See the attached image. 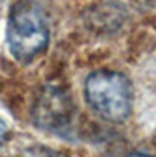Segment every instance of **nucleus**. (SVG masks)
<instances>
[{
	"label": "nucleus",
	"instance_id": "obj_1",
	"mask_svg": "<svg viewBox=\"0 0 156 157\" xmlns=\"http://www.w3.org/2000/svg\"><path fill=\"white\" fill-rule=\"evenodd\" d=\"M49 42L44 9L35 2H18L7 19V47L18 61L28 63L42 54Z\"/></svg>",
	"mask_w": 156,
	"mask_h": 157
},
{
	"label": "nucleus",
	"instance_id": "obj_2",
	"mask_svg": "<svg viewBox=\"0 0 156 157\" xmlns=\"http://www.w3.org/2000/svg\"><path fill=\"white\" fill-rule=\"evenodd\" d=\"M84 96L89 107L111 122H123L132 112V82L121 72L89 73L84 82Z\"/></svg>",
	"mask_w": 156,
	"mask_h": 157
},
{
	"label": "nucleus",
	"instance_id": "obj_3",
	"mask_svg": "<svg viewBox=\"0 0 156 157\" xmlns=\"http://www.w3.org/2000/svg\"><path fill=\"white\" fill-rule=\"evenodd\" d=\"M34 117L37 124L44 129H61L70 117L68 98L56 89H47L37 101Z\"/></svg>",
	"mask_w": 156,
	"mask_h": 157
},
{
	"label": "nucleus",
	"instance_id": "obj_4",
	"mask_svg": "<svg viewBox=\"0 0 156 157\" xmlns=\"http://www.w3.org/2000/svg\"><path fill=\"white\" fill-rule=\"evenodd\" d=\"M28 154H30V157H63L61 154H58L55 150H49V148H34Z\"/></svg>",
	"mask_w": 156,
	"mask_h": 157
},
{
	"label": "nucleus",
	"instance_id": "obj_5",
	"mask_svg": "<svg viewBox=\"0 0 156 157\" xmlns=\"http://www.w3.org/2000/svg\"><path fill=\"white\" fill-rule=\"evenodd\" d=\"M7 133H9V131H7L6 122H4V121L0 119V147L4 145V141L7 140Z\"/></svg>",
	"mask_w": 156,
	"mask_h": 157
},
{
	"label": "nucleus",
	"instance_id": "obj_6",
	"mask_svg": "<svg viewBox=\"0 0 156 157\" xmlns=\"http://www.w3.org/2000/svg\"><path fill=\"white\" fill-rule=\"evenodd\" d=\"M126 157H153V155H149V154H142V152H132V154H128Z\"/></svg>",
	"mask_w": 156,
	"mask_h": 157
}]
</instances>
